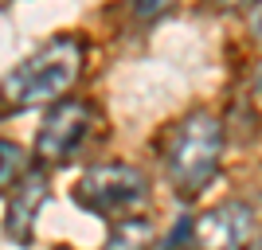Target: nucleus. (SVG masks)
<instances>
[{
    "label": "nucleus",
    "instance_id": "obj_5",
    "mask_svg": "<svg viewBox=\"0 0 262 250\" xmlns=\"http://www.w3.org/2000/svg\"><path fill=\"white\" fill-rule=\"evenodd\" d=\"M184 235L192 250H247L254 239V211L243 199H223L188 219Z\"/></svg>",
    "mask_w": 262,
    "mask_h": 250
},
{
    "label": "nucleus",
    "instance_id": "obj_6",
    "mask_svg": "<svg viewBox=\"0 0 262 250\" xmlns=\"http://www.w3.org/2000/svg\"><path fill=\"white\" fill-rule=\"evenodd\" d=\"M12 188H16V192H12V203H8V223H4V231H8V239H16V242H32L39 207H43L47 196H51L47 164H32Z\"/></svg>",
    "mask_w": 262,
    "mask_h": 250
},
{
    "label": "nucleus",
    "instance_id": "obj_2",
    "mask_svg": "<svg viewBox=\"0 0 262 250\" xmlns=\"http://www.w3.org/2000/svg\"><path fill=\"white\" fill-rule=\"evenodd\" d=\"M219 156H223V125L208 109H192L168 141V156H164L168 180L180 196H196L204 184L215 180Z\"/></svg>",
    "mask_w": 262,
    "mask_h": 250
},
{
    "label": "nucleus",
    "instance_id": "obj_7",
    "mask_svg": "<svg viewBox=\"0 0 262 250\" xmlns=\"http://www.w3.org/2000/svg\"><path fill=\"white\" fill-rule=\"evenodd\" d=\"M153 242H157V227L141 215H129L110 227V239L102 250H153Z\"/></svg>",
    "mask_w": 262,
    "mask_h": 250
},
{
    "label": "nucleus",
    "instance_id": "obj_3",
    "mask_svg": "<svg viewBox=\"0 0 262 250\" xmlns=\"http://www.w3.org/2000/svg\"><path fill=\"white\" fill-rule=\"evenodd\" d=\"M71 199L94 215H121L149 199V180L133 164H90L71 188Z\"/></svg>",
    "mask_w": 262,
    "mask_h": 250
},
{
    "label": "nucleus",
    "instance_id": "obj_10",
    "mask_svg": "<svg viewBox=\"0 0 262 250\" xmlns=\"http://www.w3.org/2000/svg\"><path fill=\"white\" fill-rule=\"evenodd\" d=\"M251 35H254V39L262 43V0H258V8L251 12Z\"/></svg>",
    "mask_w": 262,
    "mask_h": 250
},
{
    "label": "nucleus",
    "instance_id": "obj_9",
    "mask_svg": "<svg viewBox=\"0 0 262 250\" xmlns=\"http://www.w3.org/2000/svg\"><path fill=\"white\" fill-rule=\"evenodd\" d=\"M172 4L176 0H129V12L137 20H157V16H164Z\"/></svg>",
    "mask_w": 262,
    "mask_h": 250
},
{
    "label": "nucleus",
    "instance_id": "obj_14",
    "mask_svg": "<svg viewBox=\"0 0 262 250\" xmlns=\"http://www.w3.org/2000/svg\"><path fill=\"white\" fill-rule=\"evenodd\" d=\"M172 250H180V246H172Z\"/></svg>",
    "mask_w": 262,
    "mask_h": 250
},
{
    "label": "nucleus",
    "instance_id": "obj_13",
    "mask_svg": "<svg viewBox=\"0 0 262 250\" xmlns=\"http://www.w3.org/2000/svg\"><path fill=\"white\" fill-rule=\"evenodd\" d=\"M254 250H262V242H258V246H254Z\"/></svg>",
    "mask_w": 262,
    "mask_h": 250
},
{
    "label": "nucleus",
    "instance_id": "obj_11",
    "mask_svg": "<svg viewBox=\"0 0 262 250\" xmlns=\"http://www.w3.org/2000/svg\"><path fill=\"white\" fill-rule=\"evenodd\" d=\"M219 8H243V4H251V0H215Z\"/></svg>",
    "mask_w": 262,
    "mask_h": 250
},
{
    "label": "nucleus",
    "instance_id": "obj_4",
    "mask_svg": "<svg viewBox=\"0 0 262 250\" xmlns=\"http://www.w3.org/2000/svg\"><path fill=\"white\" fill-rule=\"evenodd\" d=\"M90 129H94V109L86 102H71V98L51 102L43 125L35 133V156H39V164H67L82 149Z\"/></svg>",
    "mask_w": 262,
    "mask_h": 250
},
{
    "label": "nucleus",
    "instance_id": "obj_8",
    "mask_svg": "<svg viewBox=\"0 0 262 250\" xmlns=\"http://www.w3.org/2000/svg\"><path fill=\"white\" fill-rule=\"evenodd\" d=\"M28 168H32L28 152H24L16 141H4V137H0V192H8Z\"/></svg>",
    "mask_w": 262,
    "mask_h": 250
},
{
    "label": "nucleus",
    "instance_id": "obj_12",
    "mask_svg": "<svg viewBox=\"0 0 262 250\" xmlns=\"http://www.w3.org/2000/svg\"><path fill=\"white\" fill-rule=\"evenodd\" d=\"M254 94H258V98H262V63L254 66Z\"/></svg>",
    "mask_w": 262,
    "mask_h": 250
},
{
    "label": "nucleus",
    "instance_id": "obj_1",
    "mask_svg": "<svg viewBox=\"0 0 262 250\" xmlns=\"http://www.w3.org/2000/svg\"><path fill=\"white\" fill-rule=\"evenodd\" d=\"M86 63V47L75 35H55L35 55H28L16 71L4 75L0 82V109H35L47 102H59L67 90L78 82Z\"/></svg>",
    "mask_w": 262,
    "mask_h": 250
}]
</instances>
